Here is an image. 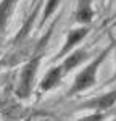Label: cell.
<instances>
[{
    "label": "cell",
    "mask_w": 116,
    "mask_h": 121,
    "mask_svg": "<svg viewBox=\"0 0 116 121\" xmlns=\"http://www.w3.org/2000/svg\"><path fill=\"white\" fill-rule=\"evenodd\" d=\"M110 50H111V47H106L105 50H102L82 71L77 73V76L74 78V82L71 86V89L68 91V95L69 97L74 95V94H81V92H84V91H87V89H90L97 82V73H98L100 66L103 65V61L106 60Z\"/></svg>",
    "instance_id": "cell-1"
},
{
    "label": "cell",
    "mask_w": 116,
    "mask_h": 121,
    "mask_svg": "<svg viewBox=\"0 0 116 121\" xmlns=\"http://www.w3.org/2000/svg\"><path fill=\"white\" fill-rule=\"evenodd\" d=\"M40 60H42V56L36 55L23 66L21 74H19L18 87H16V95H18L19 99H28L29 95H31L32 87H34V81H36V74H37V69H39V65H40Z\"/></svg>",
    "instance_id": "cell-2"
},
{
    "label": "cell",
    "mask_w": 116,
    "mask_h": 121,
    "mask_svg": "<svg viewBox=\"0 0 116 121\" xmlns=\"http://www.w3.org/2000/svg\"><path fill=\"white\" fill-rule=\"evenodd\" d=\"M115 103H116V89L111 92L103 94V95H98L95 99H89L86 102L79 103L77 108L79 110H95V112L106 113V110H110Z\"/></svg>",
    "instance_id": "cell-3"
},
{
    "label": "cell",
    "mask_w": 116,
    "mask_h": 121,
    "mask_svg": "<svg viewBox=\"0 0 116 121\" xmlns=\"http://www.w3.org/2000/svg\"><path fill=\"white\" fill-rule=\"evenodd\" d=\"M87 34H89V26H82V28H77V29H71V31L68 32V37H66L65 45L60 48V52L57 53L55 60H60V58L66 56L68 53H71V52L74 50V47H76L79 42H82V39L86 37Z\"/></svg>",
    "instance_id": "cell-4"
},
{
    "label": "cell",
    "mask_w": 116,
    "mask_h": 121,
    "mask_svg": "<svg viewBox=\"0 0 116 121\" xmlns=\"http://www.w3.org/2000/svg\"><path fill=\"white\" fill-rule=\"evenodd\" d=\"M87 58H89V53H87L84 48H76V50H73L71 53H68L65 56V60L61 61V69H63V74H68V73H71L76 66H79L82 61H86Z\"/></svg>",
    "instance_id": "cell-5"
},
{
    "label": "cell",
    "mask_w": 116,
    "mask_h": 121,
    "mask_svg": "<svg viewBox=\"0 0 116 121\" xmlns=\"http://www.w3.org/2000/svg\"><path fill=\"white\" fill-rule=\"evenodd\" d=\"M94 19V8L92 0H77V8L74 13V21L79 24H89Z\"/></svg>",
    "instance_id": "cell-6"
},
{
    "label": "cell",
    "mask_w": 116,
    "mask_h": 121,
    "mask_svg": "<svg viewBox=\"0 0 116 121\" xmlns=\"http://www.w3.org/2000/svg\"><path fill=\"white\" fill-rule=\"evenodd\" d=\"M63 69H61V66H53L52 69H48V73L44 76V79H42V82H40V91L42 92H47V91H52V89H55L58 84L61 82V79H63Z\"/></svg>",
    "instance_id": "cell-7"
},
{
    "label": "cell",
    "mask_w": 116,
    "mask_h": 121,
    "mask_svg": "<svg viewBox=\"0 0 116 121\" xmlns=\"http://www.w3.org/2000/svg\"><path fill=\"white\" fill-rule=\"evenodd\" d=\"M18 0H2L0 2V32H3V29L7 28L8 18L11 16L13 7Z\"/></svg>",
    "instance_id": "cell-8"
},
{
    "label": "cell",
    "mask_w": 116,
    "mask_h": 121,
    "mask_svg": "<svg viewBox=\"0 0 116 121\" xmlns=\"http://www.w3.org/2000/svg\"><path fill=\"white\" fill-rule=\"evenodd\" d=\"M60 2H61V0H47V2H45V8H44V13H42V21H40L42 24H44V23H45V21H47V19L50 18L55 11H57Z\"/></svg>",
    "instance_id": "cell-9"
},
{
    "label": "cell",
    "mask_w": 116,
    "mask_h": 121,
    "mask_svg": "<svg viewBox=\"0 0 116 121\" xmlns=\"http://www.w3.org/2000/svg\"><path fill=\"white\" fill-rule=\"evenodd\" d=\"M105 118H106V113L94 112V113H90V115H87V116H82L81 120H77V121H105Z\"/></svg>",
    "instance_id": "cell-10"
},
{
    "label": "cell",
    "mask_w": 116,
    "mask_h": 121,
    "mask_svg": "<svg viewBox=\"0 0 116 121\" xmlns=\"http://www.w3.org/2000/svg\"><path fill=\"white\" fill-rule=\"evenodd\" d=\"M111 42H113V45H115V56H116V40L113 39ZM115 81H116V69H115V74H113V78H111V82H115Z\"/></svg>",
    "instance_id": "cell-11"
},
{
    "label": "cell",
    "mask_w": 116,
    "mask_h": 121,
    "mask_svg": "<svg viewBox=\"0 0 116 121\" xmlns=\"http://www.w3.org/2000/svg\"><path fill=\"white\" fill-rule=\"evenodd\" d=\"M113 26H115V28H116V21H115V23H113Z\"/></svg>",
    "instance_id": "cell-12"
},
{
    "label": "cell",
    "mask_w": 116,
    "mask_h": 121,
    "mask_svg": "<svg viewBox=\"0 0 116 121\" xmlns=\"http://www.w3.org/2000/svg\"><path fill=\"white\" fill-rule=\"evenodd\" d=\"M113 121H116V118H115V120H113Z\"/></svg>",
    "instance_id": "cell-13"
}]
</instances>
